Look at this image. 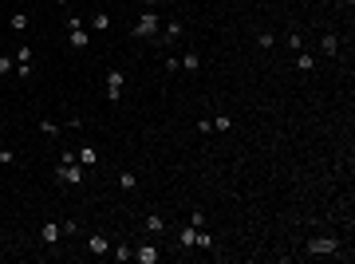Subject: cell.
<instances>
[{
  "label": "cell",
  "instance_id": "cell-22",
  "mask_svg": "<svg viewBox=\"0 0 355 264\" xmlns=\"http://www.w3.org/2000/svg\"><path fill=\"white\" fill-rule=\"evenodd\" d=\"M190 225H193V229H201V225H206V213H201V209H193V213H190Z\"/></svg>",
  "mask_w": 355,
  "mask_h": 264
},
{
  "label": "cell",
  "instance_id": "cell-23",
  "mask_svg": "<svg viewBox=\"0 0 355 264\" xmlns=\"http://www.w3.org/2000/svg\"><path fill=\"white\" fill-rule=\"evenodd\" d=\"M8 71H16V59H8V56H0V75H8Z\"/></svg>",
  "mask_w": 355,
  "mask_h": 264
},
{
  "label": "cell",
  "instance_id": "cell-24",
  "mask_svg": "<svg viewBox=\"0 0 355 264\" xmlns=\"http://www.w3.org/2000/svg\"><path fill=\"white\" fill-rule=\"evenodd\" d=\"M257 44H261V47H265V51H268V47L276 44V40H272V32H261V36H257Z\"/></svg>",
  "mask_w": 355,
  "mask_h": 264
},
{
  "label": "cell",
  "instance_id": "cell-11",
  "mask_svg": "<svg viewBox=\"0 0 355 264\" xmlns=\"http://www.w3.org/2000/svg\"><path fill=\"white\" fill-rule=\"evenodd\" d=\"M178 36H182V24H178V20H170V24L162 28V44H174Z\"/></svg>",
  "mask_w": 355,
  "mask_h": 264
},
{
  "label": "cell",
  "instance_id": "cell-9",
  "mask_svg": "<svg viewBox=\"0 0 355 264\" xmlns=\"http://www.w3.org/2000/svg\"><path fill=\"white\" fill-rule=\"evenodd\" d=\"M75 162H79V166H95V162H99L95 158V146H79L75 150Z\"/></svg>",
  "mask_w": 355,
  "mask_h": 264
},
{
  "label": "cell",
  "instance_id": "cell-30",
  "mask_svg": "<svg viewBox=\"0 0 355 264\" xmlns=\"http://www.w3.org/2000/svg\"><path fill=\"white\" fill-rule=\"evenodd\" d=\"M56 4H59V8H67V4H71V0H56Z\"/></svg>",
  "mask_w": 355,
  "mask_h": 264
},
{
  "label": "cell",
  "instance_id": "cell-12",
  "mask_svg": "<svg viewBox=\"0 0 355 264\" xmlns=\"http://www.w3.org/2000/svg\"><path fill=\"white\" fill-rule=\"evenodd\" d=\"M178 241H182L186 249H193V245H197V229H193V225H186V229L178 233Z\"/></svg>",
  "mask_w": 355,
  "mask_h": 264
},
{
  "label": "cell",
  "instance_id": "cell-21",
  "mask_svg": "<svg viewBox=\"0 0 355 264\" xmlns=\"http://www.w3.org/2000/svg\"><path fill=\"white\" fill-rule=\"evenodd\" d=\"M59 233H67V236H75V233H79V221H63V225H59Z\"/></svg>",
  "mask_w": 355,
  "mask_h": 264
},
{
  "label": "cell",
  "instance_id": "cell-25",
  "mask_svg": "<svg viewBox=\"0 0 355 264\" xmlns=\"http://www.w3.org/2000/svg\"><path fill=\"white\" fill-rule=\"evenodd\" d=\"M131 252H134V249H126V245H118V249H111V256H115V260H126Z\"/></svg>",
  "mask_w": 355,
  "mask_h": 264
},
{
  "label": "cell",
  "instance_id": "cell-7",
  "mask_svg": "<svg viewBox=\"0 0 355 264\" xmlns=\"http://www.w3.org/2000/svg\"><path fill=\"white\" fill-rule=\"evenodd\" d=\"M87 249L95 252V256H107V252H111V241H107V236H99V233H95V236H91V241H87Z\"/></svg>",
  "mask_w": 355,
  "mask_h": 264
},
{
  "label": "cell",
  "instance_id": "cell-10",
  "mask_svg": "<svg viewBox=\"0 0 355 264\" xmlns=\"http://www.w3.org/2000/svg\"><path fill=\"white\" fill-rule=\"evenodd\" d=\"M182 67H186V71H201V56H197V51H186V56H182Z\"/></svg>",
  "mask_w": 355,
  "mask_h": 264
},
{
  "label": "cell",
  "instance_id": "cell-17",
  "mask_svg": "<svg viewBox=\"0 0 355 264\" xmlns=\"http://www.w3.org/2000/svg\"><path fill=\"white\" fill-rule=\"evenodd\" d=\"M213 130H233V118H229V115H217V118H213Z\"/></svg>",
  "mask_w": 355,
  "mask_h": 264
},
{
  "label": "cell",
  "instance_id": "cell-8",
  "mask_svg": "<svg viewBox=\"0 0 355 264\" xmlns=\"http://www.w3.org/2000/svg\"><path fill=\"white\" fill-rule=\"evenodd\" d=\"M40 241H44V245H56V241H59V225H56V221H47L44 229H40Z\"/></svg>",
  "mask_w": 355,
  "mask_h": 264
},
{
  "label": "cell",
  "instance_id": "cell-19",
  "mask_svg": "<svg viewBox=\"0 0 355 264\" xmlns=\"http://www.w3.org/2000/svg\"><path fill=\"white\" fill-rule=\"evenodd\" d=\"M91 24H95V32H107V28H111V16H107V12H95V20H91Z\"/></svg>",
  "mask_w": 355,
  "mask_h": 264
},
{
  "label": "cell",
  "instance_id": "cell-3",
  "mask_svg": "<svg viewBox=\"0 0 355 264\" xmlns=\"http://www.w3.org/2000/svg\"><path fill=\"white\" fill-rule=\"evenodd\" d=\"M56 177L63 186H79V181H83V166H79V162H59Z\"/></svg>",
  "mask_w": 355,
  "mask_h": 264
},
{
  "label": "cell",
  "instance_id": "cell-2",
  "mask_svg": "<svg viewBox=\"0 0 355 264\" xmlns=\"http://www.w3.org/2000/svg\"><path fill=\"white\" fill-rule=\"evenodd\" d=\"M122 87H126V71L111 67V71H107V99H111V103H118V99H122Z\"/></svg>",
  "mask_w": 355,
  "mask_h": 264
},
{
  "label": "cell",
  "instance_id": "cell-6",
  "mask_svg": "<svg viewBox=\"0 0 355 264\" xmlns=\"http://www.w3.org/2000/svg\"><path fill=\"white\" fill-rule=\"evenodd\" d=\"M67 32H71L67 40H71V47H75V51H83V47L91 44V36H87V32H83V24H79V28H67Z\"/></svg>",
  "mask_w": 355,
  "mask_h": 264
},
{
  "label": "cell",
  "instance_id": "cell-31",
  "mask_svg": "<svg viewBox=\"0 0 355 264\" xmlns=\"http://www.w3.org/2000/svg\"><path fill=\"white\" fill-rule=\"evenodd\" d=\"M142 4H146V8H154V4H158V0H142Z\"/></svg>",
  "mask_w": 355,
  "mask_h": 264
},
{
  "label": "cell",
  "instance_id": "cell-5",
  "mask_svg": "<svg viewBox=\"0 0 355 264\" xmlns=\"http://www.w3.org/2000/svg\"><path fill=\"white\" fill-rule=\"evenodd\" d=\"M131 256H134L138 264H158V249H154L150 241H146V245H138V249H134Z\"/></svg>",
  "mask_w": 355,
  "mask_h": 264
},
{
  "label": "cell",
  "instance_id": "cell-13",
  "mask_svg": "<svg viewBox=\"0 0 355 264\" xmlns=\"http://www.w3.org/2000/svg\"><path fill=\"white\" fill-rule=\"evenodd\" d=\"M146 233H150V236H154V233L162 236V233H166V221L158 217V213H154V217H146Z\"/></svg>",
  "mask_w": 355,
  "mask_h": 264
},
{
  "label": "cell",
  "instance_id": "cell-4",
  "mask_svg": "<svg viewBox=\"0 0 355 264\" xmlns=\"http://www.w3.org/2000/svg\"><path fill=\"white\" fill-rule=\"evenodd\" d=\"M336 249H340L336 236H316V241L308 245V252H316V256H327V252H336Z\"/></svg>",
  "mask_w": 355,
  "mask_h": 264
},
{
  "label": "cell",
  "instance_id": "cell-29",
  "mask_svg": "<svg viewBox=\"0 0 355 264\" xmlns=\"http://www.w3.org/2000/svg\"><path fill=\"white\" fill-rule=\"evenodd\" d=\"M12 162H16V154H12V150H0V166H12Z\"/></svg>",
  "mask_w": 355,
  "mask_h": 264
},
{
  "label": "cell",
  "instance_id": "cell-15",
  "mask_svg": "<svg viewBox=\"0 0 355 264\" xmlns=\"http://www.w3.org/2000/svg\"><path fill=\"white\" fill-rule=\"evenodd\" d=\"M296 67H300V71H312V67H316V59H312L308 51H300V56H296Z\"/></svg>",
  "mask_w": 355,
  "mask_h": 264
},
{
  "label": "cell",
  "instance_id": "cell-14",
  "mask_svg": "<svg viewBox=\"0 0 355 264\" xmlns=\"http://www.w3.org/2000/svg\"><path fill=\"white\" fill-rule=\"evenodd\" d=\"M8 28H12V32H24V28H28V16H24V12H12Z\"/></svg>",
  "mask_w": 355,
  "mask_h": 264
},
{
  "label": "cell",
  "instance_id": "cell-1",
  "mask_svg": "<svg viewBox=\"0 0 355 264\" xmlns=\"http://www.w3.org/2000/svg\"><path fill=\"white\" fill-rule=\"evenodd\" d=\"M134 36H138V40H150V36H158V12H154V8H146V12L138 16V24H134Z\"/></svg>",
  "mask_w": 355,
  "mask_h": 264
},
{
  "label": "cell",
  "instance_id": "cell-18",
  "mask_svg": "<svg viewBox=\"0 0 355 264\" xmlns=\"http://www.w3.org/2000/svg\"><path fill=\"white\" fill-rule=\"evenodd\" d=\"M336 51H340V40L327 32V36H324V56H336Z\"/></svg>",
  "mask_w": 355,
  "mask_h": 264
},
{
  "label": "cell",
  "instance_id": "cell-27",
  "mask_svg": "<svg viewBox=\"0 0 355 264\" xmlns=\"http://www.w3.org/2000/svg\"><path fill=\"white\" fill-rule=\"evenodd\" d=\"M16 63H32V47H20V51H16Z\"/></svg>",
  "mask_w": 355,
  "mask_h": 264
},
{
  "label": "cell",
  "instance_id": "cell-16",
  "mask_svg": "<svg viewBox=\"0 0 355 264\" xmlns=\"http://www.w3.org/2000/svg\"><path fill=\"white\" fill-rule=\"evenodd\" d=\"M118 186H122V190H134V186H138V177H134L131 170H122V174H118Z\"/></svg>",
  "mask_w": 355,
  "mask_h": 264
},
{
  "label": "cell",
  "instance_id": "cell-26",
  "mask_svg": "<svg viewBox=\"0 0 355 264\" xmlns=\"http://www.w3.org/2000/svg\"><path fill=\"white\" fill-rule=\"evenodd\" d=\"M288 47H296V51H300V47H304V36H300V32H292V36H288Z\"/></svg>",
  "mask_w": 355,
  "mask_h": 264
},
{
  "label": "cell",
  "instance_id": "cell-28",
  "mask_svg": "<svg viewBox=\"0 0 355 264\" xmlns=\"http://www.w3.org/2000/svg\"><path fill=\"white\" fill-rule=\"evenodd\" d=\"M16 75H20V79H32V63H16Z\"/></svg>",
  "mask_w": 355,
  "mask_h": 264
},
{
  "label": "cell",
  "instance_id": "cell-20",
  "mask_svg": "<svg viewBox=\"0 0 355 264\" xmlns=\"http://www.w3.org/2000/svg\"><path fill=\"white\" fill-rule=\"evenodd\" d=\"M40 134H44V138H56V134H59V126L52 122V118H44V122H40Z\"/></svg>",
  "mask_w": 355,
  "mask_h": 264
}]
</instances>
